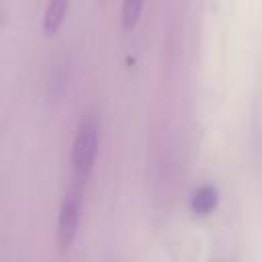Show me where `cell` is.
<instances>
[{
    "label": "cell",
    "instance_id": "cell-2",
    "mask_svg": "<svg viewBox=\"0 0 262 262\" xmlns=\"http://www.w3.org/2000/svg\"><path fill=\"white\" fill-rule=\"evenodd\" d=\"M80 223V192L72 190L63 196L57 215V244L59 250H68L78 233Z\"/></svg>",
    "mask_w": 262,
    "mask_h": 262
},
{
    "label": "cell",
    "instance_id": "cell-5",
    "mask_svg": "<svg viewBox=\"0 0 262 262\" xmlns=\"http://www.w3.org/2000/svg\"><path fill=\"white\" fill-rule=\"evenodd\" d=\"M141 10H143V0H123V4H121V20H123V29L125 31H131L137 25Z\"/></svg>",
    "mask_w": 262,
    "mask_h": 262
},
{
    "label": "cell",
    "instance_id": "cell-3",
    "mask_svg": "<svg viewBox=\"0 0 262 262\" xmlns=\"http://www.w3.org/2000/svg\"><path fill=\"white\" fill-rule=\"evenodd\" d=\"M217 201H219L217 188L211 184H203L190 194V211L194 217H207L217 207Z\"/></svg>",
    "mask_w": 262,
    "mask_h": 262
},
{
    "label": "cell",
    "instance_id": "cell-4",
    "mask_svg": "<svg viewBox=\"0 0 262 262\" xmlns=\"http://www.w3.org/2000/svg\"><path fill=\"white\" fill-rule=\"evenodd\" d=\"M68 6H70V0H49L47 2L45 12H43V35L45 37H53L59 31V27L66 18Z\"/></svg>",
    "mask_w": 262,
    "mask_h": 262
},
{
    "label": "cell",
    "instance_id": "cell-1",
    "mask_svg": "<svg viewBox=\"0 0 262 262\" xmlns=\"http://www.w3.org/2000/svg\"><path fill=\"white\" fill-rule=\"evenodd\" d=\"M98 149V127L92 117H86L80 121L78 131L72 141V170L78 180H86L94 168Z\"/></svg>",
    "mask_w": 262,
    "mask_h": 262
}]
</instances>
